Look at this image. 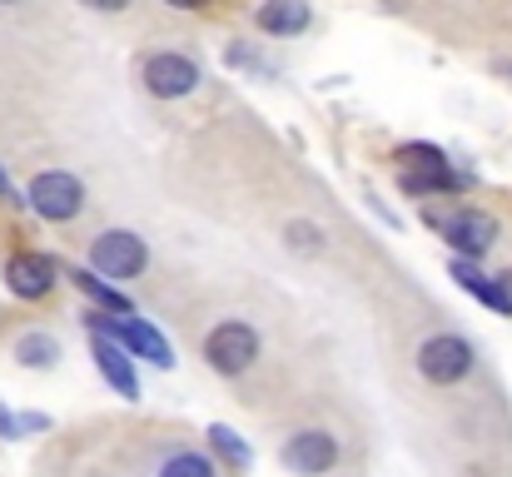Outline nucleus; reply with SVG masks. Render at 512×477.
<instances>
[{"instance_id": "obj_1", "label": "nucleus", "mask_w": 512, "mask_h": 477, "mask_svg": "<svg viewBox=\"0 0 512 477\" xmlns=\"http://www.w3.org/2000/svg\"><path fill=\"white\" fill-rule=\"evenodd\" d=\"M423 224L438 229L458 259H483L493 244H498V219L478 204H453V209H428L423 204Z\"/></svg>"}, {"instance_id": "obj_2", "label": "nucleus", "mask_w": 512, "mask_h": 477, "mask_svg": "<svg viewBox=\"0 0 512 477\" xmlns=\"http://www.w3.org/2000/svg\"><path fill=\"white\" fill-rule=\"evenodd\" d=\"M25 204H30L40 219H50V224H70V219H80V209H85V184H80L70 169H40V174L30 179V189H25Z\"/></svg>"}, {"instance_id": "obj_3", "label": "nucleus", "mask_w": 512, "mask_h": 477, "mask_svg": "<svg viewBox=\"0 0 512 477\" xmlns=\"http://www.w3.org/2000/svg\"><path fill=\"white\" fill-rule=\"evenodd\" d=\"M145 264H150V249H145V239H140L135 229H105V234H95V244H90V269H95L100 279H110V284L140 279Z\"/></svg>"}, {"instance_id": "obj_4", "label": "nucleus", "mask_w": 512, "mask_h": 477, "mask_svg": "<svg viewBox=\"0 0 512 477\" xmlns=\"http://www.w3.org/2000/svg\"><path fill=\"white\" fill-rule=\"evenodd\" d=\"M204 358H209L214 373L239 378V373H249V368L259 363V333H254L249 323H239V318H224V323L209 328V338H204Z\"/></svg>"}, {"instance_id": "obj_5", "label": "nucleus", "mask_w": 512, "mask_h": 477, "mask_svg": "<svg viewBox=\"0 0 512 477\" xmlns=\"http://www.w3.org/2000/svg\"><path fill=\"white\" fill-rule=\"evenodd\" d=\"M418 373L438 388H453L473 373V343L458 333H433L418 343Z\"/></svg>"}, {"instance_id": "obj_6", "label": "nucleus", "mask_w": 512, "mask_h": 477, "mask_svg": "<svg viewBox=\"0 0 512 477\" xmlns=\"http://www.w3.org/2000/svg\"><path fill=\"white\" fill-rule=\"evenodd\" d=\"M140 75H145V90H150L155 100H184V95H194L199 80H204V70H199L189 55H179V50L150 55V60L140 65Z\"/></svg>"}, {"instance_id": "obj_7", "label": "nucleus", "mask_w": 512, "mask_h": 477, "mask_svg": "<svg viewBox=\"0 0 512 477\" xmlns=\"http://www.w3.org/2000/svg\"><path fill=\"white\" fill-rule=\"evenodd\" d=\"M284 468L299 477H324L339 468V438L324 433V428H299L289 443H284Z\"/></svg>"}, {"instance_id": "obj_8", "label": "nucleus", "mask_w": 512, "mask_h": 477, "mask_svg": "<svg viewBox=\"0 0 512 477\" xmlns=\"http://www.w3.org/2000/svg\"><path fill=\"white\" fill-rule=\"evenodd\" d=\"M55 279H60V274H55V264H50L45 254H30V249H25V254H10V259H5V284H10L15 299H45V294L55 289Z\"/></svg>"}, {"instance_id": "obj_9", "label": "nucleus", "mask_w": 512, "mask_h": 477, "mask_svg": "<svg viewBox=\"0 0 512 477\" xmlns=\"http://www.w3.org/2000/svg\"><path fill=\"white\" fill-rule=\"evenodd\" d=\"M309 20H314L309 0H259V5H254V25H259L264 35H274V40L304 35Z\"/></svg>"}, {"instance_id": "obj_10", "label": "nucleus", "mask_w": 512, "mask_h": 477, "mask_svg": "<svg viewBox=\"0 0 512 477\" xmlns=\"http://www.w3.org/2000/svg\"><path fill=\"white\" fill-rule=\"evenodd\" d=\"M95 368L105 373V383L120 393V398H140V378H135V368H130V353L115 343V338H100L95 333Z\"/></svg>"}, {"instance_id": "obj_11", "label": "nucleus", "mask_w": 512, "mask_h": 477, "mask_svg": "<svg viewBox=\"0 0 512 477\" xmlns=\"http://www.w3.org/2000/svg\"><path fill=\"white\" fill-rule=\"evenodd\" d=\"M398 184L413 199H433V194H463L468 174H458L453 164H433V169H398Z\"/></svg>"}, {"instance_id": "obj_12", "label": "nucleus", "mask_w": 512, "mask_h": 477, "mask_svg": "<svg viewBox=\"0 0 512 477\" xmlns=\"http://www.w3.org/2000/svg\"><path fill=\"white\" fill-rule=\"evenodd\" d=\"M70 279H75V289H80L90 304H100L105 314H135V309H130V299H125L110 279H100L95 269H70Z\"/></svg>"}, {"instance_id": "obj_13", "label": "nucleus", "mask_w": 512, "mask_h": 477, "mask_svg": "<svg viewBox=\"0 0 512 477\" xmlns=\"http://www.w3.org/2000/svg\"><path fill=\"white\" fill-rule=\"evenodd\" d=\"M155 477H219V468H214L204 453H189V448H179V453H170V458L155 468Z\"/></svg>"}, {"instance_id": "obj_14", "label": "nucleus", "mask_w": 512, "mask_h": 477, "mask_svg": "<svg viewBox=\"0 0 512 477\" xmlns=\"http://www.w3.org/2000/svg\"><path fill=\"white\" fill-rule=\"evenodd\" d=\"M15 358H20L25 368H50V363L60 358V343H55L50 333H25V338L15 343Z\"/></svg>"}, {"instance_id": "obj_15", "label": "nucleus", "mask_w": 512, "mask_h": 477, "mask_svg": "<svg viewBox=\"0 0 512 477\" xmlns=\"http://www.w3.org/2000/svg\"><path fill=\"white\" fill-rule=\"evenodd\" d=\"M209 448H214L224 463H234V468H249V458H254V453L244 448V438H239V433H229L224 423H214V428H209Z\"/></svg>"}, {"instance_id": "obj_16", "label": "nucleus", "mask_w": 512, "mask_h": 477, "mask_svg": "<svg viewBox=\"0 0 512 477\" xmlns=\"http://www.w3.org/2000/svg\"><path fill=\"white\" fill-rule=\"evenodd\" d=\"M284 244L294 254H324V229L309 219H294V224H284Z\"/></svg>"}, {"instance_id": "obj_17", "label": "nucleus", "mask_w": 512, "mask_h": 477, "mask_svg": "<svg viewBox=\"0 0 512 477\" xmlns=\"http://www.w3.org/2000/svg\"><path fill=\"white\" fill-rule=\"evenodd\" d=\"M393 159H398V169H433V164H448V155H443L438 145H423V140L398 145V150H393Z\"/></svg>"}, {"instance_id": "obj_18", "label": "nucleus", "mask_w": 512, "mask_h": 477, "mask_svg": "<svg viewBox=\"0 0 512 477\" xmlns=\"http://www.w3.org/2000/svg\"><path fill=\"white\" fill-rule=\"evenodd\" d=\"M478 299H483L488 309H498V314H512V274H493Z\"/></svg>"}, {"instance_id": "obj_19", "label": "nucleus", "mask_w": 512, "mask_h": 477, "mask_svg": "<svg viewBox=\"0 0 512 477\" xmlns=\"http://www.w3.org/2000/svg\"><path fill=\"white\" fill-rule=\"evenodd\" d=\"M453 279H458L468 294H483V289H488V274L478 269V259H458V254H453Z\"/></svg>"}, {"instance_id": "obj_20", "label": "nucleus", "mask_w": 512, "mask_h": 477, "mask_svg": "<svg viewBox=\"0 0 512 477\" xmlns=\"http://www.w3.org/2000/svg\"><path fill=\"white\" fill-rule=\"evenodd\" d=\"M85 10H100V15H120V10H130V0H80Z\"/></svg>"}, {"instance_id": "obj_21", "label": "nucleus", "mask_w": 512, "mask_h": 477, "mask_svg": "<svg viewBox=\"0 0 512 477\" xmlns=\"http://www.w3.org/2000/svg\"><path fill=\"white\" fill-rule=\"evenodd\" d=\"M15 433H20V423H15V418L0 408V438H15Z\"/></svg>"}, {"instance_id": "obj_22", "label": "nucleus", "mask_w": 512, "mask_h": 477, "mask_svg": "<svg viewBox=\"0 0 512 477\" xmlns=\"http://www.w3.org/2000/svg\"><path fill=\"white\" fill-rule=\"evenodd\" d=\"M165 5H170V10H204L209 0H165Z\"/></svg>"}, {"instance_id": "obj_23", "label": "nucleus", "mask_w": 512, "mask_h": 477, "mask_svg": "<svg viewBox=\"0 0 512 477\" xmlns=\"http://www.w3.org/2000/svg\"><path fill=\"white\" fill-rule=\"evenodd\" d=\"M0 194H10V179H5V169H0Z\"/></svg>"}, {"instance_id": "obj_24", "label": "nucleus", "mask_w": 512, "mask_h": 477, "mask_svg": "<svg viewBox=\"0 0 512 477\" xmlns=\"http://www.w3.org/2000/svg\"><path fill=\"white\" fill-rule=\"evenodd\" d=\"M0 5H15V0H0Z\"/></svg>"}]
</instances>
